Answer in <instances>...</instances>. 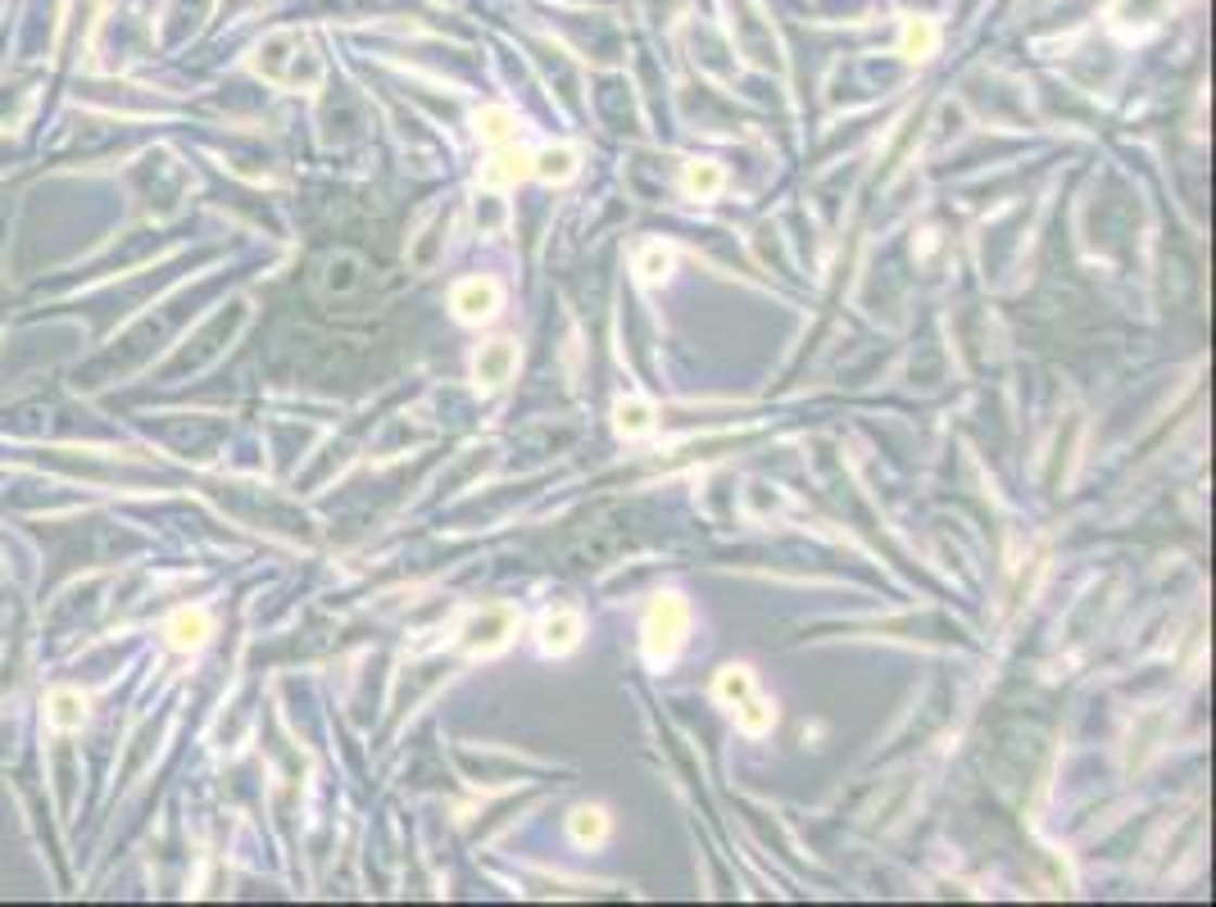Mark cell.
<instances>
[{
	"mask_svg": "<svg viewBox=\"0 0 1216 907\" xmlns=\"http://www.w3.org/2000/svg\"><path fill=\"white\" fill-rule=\"evenodd\" d=\"M668 268H672V255H668V250H663V245H649V250H645V259H641V277L658 282V277H663Z\"/></svg>",
	"mask_w": 1216,
	"mask_h": 907,
	"instance_id": "2e32d148",
	"label": "cell"
},
{
	"mask_svg": "<svg viewBox=\"0 0 1216 907\" xmlns=\"http://www.w3.org/2000/svg\"><path fill=\"white\" fill-rule=\"evenodd\" d=\"M736 713H740V726L749 730V736H758V730H768V726H772V708H763L758 699H740V703H736Z\"/></svg>",
	"mask_w": 1216,
	"mask_h": 907,
	"instance_id": "7c38bea8",
	"label": "cell"
},
{
	"mask_svg": "<svg viewBox=\"0 0 1216 907\" xmlns=\"http://www.w3.org/2000/svg\"><path fill=\"white\" fill-rule=\"evenodd\" d=\"M46 721L55 730H78L87 721V694L83 690H50L46 694Z\"/></svg>",
	"mask_w": 1216,
	"mask_h": 907,
	"instance_id": "277c9868",
	"label": "cell"
},
{
	"mask_svg": "<svg viewBox=\"0 0 1216 907\" xmlns=\"http://www.w3.org/2000/svg\"><path fill=\"white\" fill-rule=\"evenodd\" d=\"M495 309H499V286L491 282V277H472V282L454 286V314H459L464 322H481Z\"/></svg>",
	"mask_w": 1216,
	"mask_h": 907,
	"instance_id": "7a4b0ae2",
	"label": "cell"
},
{
	"mask_svg": "<svg viewBox=\"0 0 1216 907\" xmlns=\"http://www.w3.org/2000/svg\"><path fill=\"white\" fill-rule=\"evenodd\" d=\"M604 830H608V821H604V813H599V808H581V813L572 817V835H577L581 844L604 840Z\"/></svg>",
	"mask_w": 1216,
	"mask_h": 907,
	"instance_id": "30bf717a",
	"label": "cell"
},
{
	"mask_svg": "<svg viewBox=\"0 0 1216 907\" xmlns=\"http://www.w3.org/2000/svg\"><path fill=\"white\" fill-rule=\"evenodd\" d=\"M514 363H518V355H514V345H509V341H495V345L486 349V355H481V359H477V376H481V382H491V386H499V382H504V376H509V372H514Z\"/></svg>",
	"mask_w": 1216,
	"mask_h": 907,
	"instance_id": "8992f818",
	"label": "cell"
},
{
	"mask_svg": "<svg viewBox=\"0 0 1216 907\" xmlns=\"http://www.w3.org/2000/svg\"><path fill=\"white\" fill-rule=\"evenodd\" d=\"M935 46H940V33H935V23L917 18V23H908V28H903V55H908V60H926Z\"/></svg>",
	"mask_w": 1216,
	"mask_h": 907,
	"instance_id": "ba28073f",
	"label": "cell"
},
{
	"mask_svg": "<svg viewBox=\"0 0 1216 907\" xmlns=\"http://www.w3.org/2000/svg\"><path fill=\"white\" fill-rule=\"evenodd\" d=\"M164 636H168V644H173V649L191 653V649H200V644H205V640L214 636V617H210L205 609H182V613H173V617H168Z\"/></svg>",
	"mask_w": 1216,
	"mask_h": 907,
	"instance_id": "3957f363",
	"label": "cell"
},
{
	"mask_svg": "<svg viewBox=\"0 0 1216 907\" xmlns=\"http://www.w3.org/2000/svg\"><path fill=\"white\" fill-rule=\"evenodd\" d=\"M477 137H486V141H504V137H509V114H504V110H486V114H477Z\"/></svg>",
	"mask_w": 1216,
	"mask_h": 907,
	"instance_id": "5bb4252c",
	"label": "cell"
},
{
	"mask_svg": "<svg viewBox=\"0 0 1216 907\" xmlns=\"http://www.w3.org/2000/svg\"><path fill=\"white\" fill-rule=\"evenodd\" d=\"M527 173V155L522 150H499V155L486 164V173H481V178H486L491 187H509V182H518Z\"/></svg>",
	"mask_w": 1216,
	"mask_h": 907,
	"instance_id": "52a82bcc",
	"label": "cell"
},
{
	"mask_svg": "<svg viewBox=\"0 0 1216 907\" xmlns=\"http://www.w3.org/2000/svg\"><path fill=\"white\" fill-rule=\"evenodd\" d=\"M577 631H581L577 613H549V617L541 622V644L554 649V653H568V649L577 644Z\"/></svg>",
	"mask_w": 1216,
	"mask_h": 907,
	"instance_id": "5b68a950",
	"label": "cell"
},
{
	"mask_svg": "<svg viewBox=\"0 0 1216 907\" xmlns=\"http://www.w3.org/2000/svg\"><path fill=\"white\" fill-rule=\"evenodd\" d=\"M686 626H691V613L686 603H681L676 595H663L649 609V622H645V644H649V659H672V653L681 649V640H686Z\"/></svg>",
	"mask_w": 1216,
	"mask_h": 907,
	"instance_id": "6da1fadb",
	"label": "cell"
},
{
	"mask_svg": "<svg viewBox=\"0 0 1216 907\" xmlns=\"http://www.w3.org/2000/svg\"><path fill=\"white\" fill-rule=\"evenodd\" d=\"M618 426H622L626 436L649 432V409H645V405H618Z\"/></svg>",
	"mask_w": 1216,
	"mask_h": 907,
	"instance_id": "9a60e30c",
	"label": "cell"
},
{
	"mask_svg": "<svg viewBox=\"0 0 1216 907\" xmlns=\"http://www.w3.org/2000/svg\"><path fill=\"white\" fill-rule=\"evenodd\" d=\"M536 173L545 182H568L577 173V155H572V150H545V155L536 159Z\"/></svg>",
	"mask_w": 1216,
	"mask_h": 907,
	"instance_id": "9c48e42d",
	"label": "cell"
},
{
	"mask_svg": "<svg viewBox=\"0 0 1216 907\" xmlns=\"http://www.w3.org/2000/svg\"><path fill=\"white\" fill-rule=\"evenodd\" d=\"M745 694H749V672H745V667H726V672L718 676V699L740 703Z\"/></svg>",
	"mask_w": 1216,
	"mask_h": 907,
	"instance_id": "8fae6325",
	"label": "cell"
},
{
	"mask_svg": "<svg viewBox=\"0 0 1216 907\" xmlns=\"http://www.w3.org/2000/svg\"><path fill=\"white\" fill-rule=\"evenodd\" d=\"M686 187H691L695 195H713V191L722 187V173H718L713 164H691V173H686Z\"/></svg>",
	"mask_w": 1216,
	"mask_h": 907,
	"instance_id": "4fadbf2b",
	"label": "cell"
}]
</instances>
